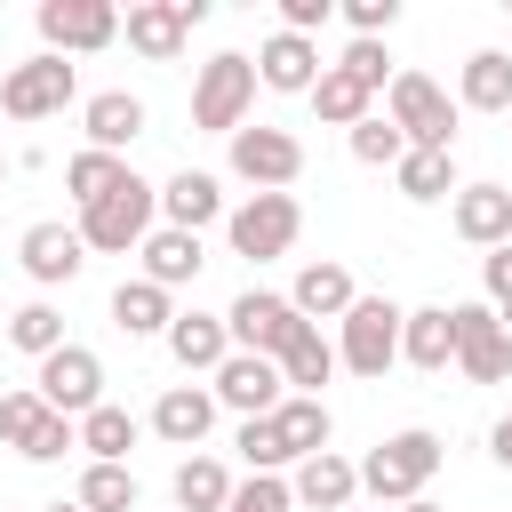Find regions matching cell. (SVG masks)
Instances as JSON below:
<instances>
[{"mask_svg":"<svg viewBox=\"0 0 512 512\" xmlns=\"http://www.w3.org/2000/svg\"><path fill=\"white\" fill-rule=\"evenodd\" d=\"M152 216H160V192L144 184V176H128L120 192H104L96 208H80V248H104V256H128V248H144V232H152Z\"/></svg>","mask_w":512,"mask_h":512,"instance_id":"2","label":"cell"},{"mask_svg":"<svg viewBox=\"0 0 512 512\" xmlns=\"http://www.w3.org/2000/svg\"><path fill=\"white\" fill-rule=\"evenodd\" d=\"M256 80L280 88V96H312V80H320V48L296 40V32H272V40L256 48Z\"/></svg>","mask_w":512,"mask_h":512,"instance_id":"16","label":"cell"},{"mask_svg":"<svg viewBox=\"0 0 512 512\" xmlns=\"http://www.w3.org/2000/svg\"><path fill=\"white\" fill-rule=\"evenodd\" d=\"M352 272L344 264H304L296 272V288H288V304H296V320H344L352 312Z\"/></svg>","mask_w":512,"mask_h":512,"instance_id":"23","label":"cell"},{"mask_svg":"<svg viewBox=\"0 0 512 512\" xmlns=\"http://www.w3.org/2000/svg\"><path fill=\"white\" fill-rule=\"evenodd\" d=\"M160 216H168V232H200V224H216V216H224L216 176H200V168L168 176V184H160Z\"/></svg>","mask_w":512,"mask_h":512,"instance_id":"22","label":"cell"},{"mask_svg":"<svg viewBox=\"0 0 512 512\" xmlns=\"http://www.w3.org/2000/svg\"><path fill=\"white\" fill-rule=\"evenodd\" d=\"M40 416H48V408H40V392H8V400H0V440H8V448H24Z\"/></svg>","mask_w":512,"mask_h":512,"instance_id":"41","label":"cell"},{"mask_svg":"<svg viewBox=\"0 0 512 512\" xmlns=\"http://www.w3.org/2000/svg\"><path fill=\"white\" fill-rule=\"evenodd\" d=\"M40 512H80V504H40Z\"/></svg>","mask_w":512,"mask_h":512,"instance_id":"48","label":"cell"},{"mask_svg":"<svg viewBox=\"0 0 512 512\" xmlns=\"http://www.w3.org/2000/svg\"><path fill=\"white\" fill-rule=\"evenodd\" d=\"M40 40H48V56H96L120 40V8L112 0H40Z\"/></svg>","mask_w":512,"mask_h":512,"instance_id":"9","label":"cell"},{"mask_svg":"<svg viewBox=\"0 0 512 512\" xmlns=\"http://www.w3.org/2000/svg\"><path fill=\"white\" fill-rule=\"evenodd\" d=\"M216 400H224V408H240V416H272V408L288 400L280 360H264V352H232V360L216 368Z\"/></svg>","mask_w":512,"mask_h":512,"instance_id":"13","label":"cell"},{"mask_svg":"<svg viewBox=\"0 0 512 512\" xmlns=\"http://www.w3.org/2000/svg\"><path fill=\"white\" fill-rule=\"evenodd\" d=\"M400 192L408 200H440V192H456V160L448 152H400Z\"/></svg>","mask_w":512,"mask_h":512,"instance_id":"35","label":"cell"},{"mask_svg":"<svg viewBox=\"0 0 512 512\" xmlns=\"http://www.w3.org/2000/svg\"><path fill=\"white\" fill-rule=\"evenodd\" d=\"M224 232H232V256L264 264V256H288V248H296V232H304V208H296L288 192H248V200L224 216Z\"/></svg>","mask_w":512,"mask_h":512,"instance_id":"5","label":"cell"},{"mask_svg":"<svg viewBox=\"0 0 512 512\" xmlns=\"http://www.w3.org/2000/svg\"><path fill=\"white\" fill-rule=\"evenodd\" d=\"M400 152H408V136H400L392 120L368 112V120L352 128V160H360V168H400Z\"/></svg>","mask_w":512,"mask_h":512,"instance_id":"37","label":"cell"},{"mask_svg":"<svg viewBox=\"0 0 512 512\" xmlns=\"http://www.w3.org/2000/svg\"><path fill=\"white\" fill-rule=\"evenodd\" d=\"M400 136H408V152H448L456 144V104L440 96V80H424V72H392V112H384Z\"/></svg>","mask_w":512,"mask_h":512,"instance_id":"4","label":"cell"},{"mask_svg":"<svg viewBox=\"0 0 512 512\" xmlns=\"http://www.w3.org/2000/svg\"><path fill=\"white\" fill-rule=\"evenodd\" d=\"M136 256H144V280H152V288H184V280L208 264V256H200V232H168V224H160V232H144V248H136Z\"/></svg>","mask_w":512,"mask_h":512,"instance_id":"25","label":"cell"},{"mask_svg":"<svg viewBox=\"0 0 512 512\" xmlns=\"http://www.w3.org/2000/svg\"><path fill=\"white\" fill-rule=\"evenodd\" d=\"M72 504H80V512H136V472H128V464H88Z\"/></svg>","mask_w":512,"mask_h":512,"instance_id":"34","label":"cell"},{"mask_svg":"<svg viewBox=\"0 0 512 512\" xmlns=\"http://www.w3.org/2000/svg\"><path fill=\"white\" fill-rule=\"evenodd\" d=\"M328 376H336V344H328L320 328H304V336H296V344L280 352V384H288V392H312V400H320V384H328Z\"/></svg>","mask_w":512,"mask_h":512,"instance_id":"29","label":"cell"},{"mask_svg":"<svg viewBox=\"0 0 512 512\" xmlns=\"http://www.w3.org/2000/svg\"><path fill=\"white\" fill-rule=\"evenodd\" d=\"M344 72H352L360 88H384V48H376V40H352V48H344Z\"/></svg>","mask_w":512,"mask_h":512,"instance_id":"43","label":"cell"},{"mask_svg":"<svg viewBox=\"0 0 512 512\" xmlns=\"http://www.w3.org/2000/svg\"><path fill=\"white\" fill-rule=\"evenodd\" d=\"M232 176H248L256 192H288L304 176V144L288 128H232Z\"/></svg>","mask_w":512,"mask_h":512,"instance_id":"11","label":"cell"},{"mask_svg":"<svg viewBox=\"0 0 512 512\" xmlns=\"http://www.w3.org/2000/svg\"><path fill=\"white\" fill-rule=\"evenodd\" d=\"M368 96H376V88H360L344 64H328V72L312 80V112H320L328 128H360V120H368Z\"/></svg>","mask_w":512,"mask_h":512,"instance_id":"28","label":"cell"},{"mask_svg":"<svg viewBox=\"0 0 512 512\" xmlns=\"http://www.w3.org/2000/svg\"><path fill=\"white\" fill-rule=\"evenodd\" d=\"M176 504H184V512H224V504H232V472H224L216 456H184V464H176Z\"/></svg>","mask_w":512,"mask_h":512,"instance_id":"32","label":"cell"},{"mask_svg":"<svg viewBox=\"0 0 512 512\" xmlns=\"http://www.w3.org/2000/svg\"><path fill=\"white\" fill-rule=\"evenodd\" d=\"M112 320H120L128 336H168L176 304H168V288H152V280H120V288H112Z\"/></svg>","mask_w":512,"mask_h":512,"instance_id":"27","label":"cell"},{"mask_svg":"<svg viewBox=\"0 0 512 512\" xmlns=\"http://www.w3.org/2000/svg\"><path fill=\"white\" fill-rule=\"evenodd\" d=\"M232 448H240V464H248V472H280V464H288V456H280V440H272V424H264V416H248V424H240V440H232Z\"/></svg>","mask_w":512,"mask_h":512,"instance_id":"40","label":"cell"},{"mask_svg":"<svg viewBox=\"0 0 512 512\" xmlns=\"http://www.w3.org/2000/svg\"><path fill=\"white\" fill-rule=\"evenodd\" d=\"M64 448H80V424H72V416H56V408H48V416H40V424H32V440H24V448H16V456H32V464H56V456H64Z\"/></svg>","mask_w":512,"mask_h":512,"instance_id":"39","label":"cell"},{"mask_svg":"<svg viewBox=\"0 0 512 512\" xmlns=\"http://www.w3.org/2000/svg\"><path fill=\"white\" fill-rule=\"evenodd\" d=\"M0 176H8V160H0Z\"/></svg>","mask_w":512,"mask_h":512,"instance_id":"50","label":"cell"},{"mask_svg":"<svg viewBox=\"0 0 512 512\" xmlns=\"http://www.w3.org/2000/svg\"><path fill=\"white\" fill-rule=\"evenodd\" d=\"M248 96H256V64L248 56H208L200 64V80H192V128H208V136H232V128H248Z\"/></svg>","mask_w":512,"mask_h":512,"instance_id":"3","label":"cell"},{"mask_svg":"<svg viewBox=\"0 0 512 512\" xmlns=\"http://www.w3.org/2000/svg\"><path fill=\"white\" fill-rule=\"evenodd\" d=\"M0 336H8V320H0Z\"/></svg>","mask_w":512,"mask_h":512,"instance_id":"49","label":"cell"},{"mask_svg":"<svg viewBox=\"0 0 512 512\" xmlns=\"http://www.w3.org/2000/svg\"><path fill=\"white\" fill-rule=\"evenodd\" d=\"M224 512H296V496H288V480L280 472H248L240 488H232V504Z\"/></svg>","mask_w":512,"mask_h":512,"instance_id":"38","label":"cell"},{"mask_svg":"<svg viewBox=\"0 0 512 512\" xmlns=\"http://www.w3.org/2000/svg\"><path fill=\"white\" fill-rule=\"evenodd\" d=\"M504 8H512V0H504Z\"/></svg>","mask_w":512,"mask_h":512,"instance_id":"51","label":"cell"},{"mask_svg":"<svg viewBox=\"0 0 512 512\" xmlns=\"http://www.w3.org/2000/svg\"><path fill=\"white\" fill-rule=\"evenodd\" d=\"M120 24H128V48H136V56H152V64H176V48H184V32H192L176 0H136Z\"/></svg>","mask_w":512,"mask_h":512,"instance_id":"19","label":"cell"},{"mask_svg":"<svg viewBox=\"0 0 512 512\" xmlns=\"http://www.w3.org/2000/svg\"><path fill=\"white\" fill-rule=\"evenodd\" d=\"M80 448H88L96 464H120V456L136 448V416H128V408H112V400H104V408H88V416H80Z\"/></svg>","mask_w":512,"mask_h":512,"instance_id":"33","label":"cell"},{"mask_svg":"<svg viewBox=\"0 0 512 512\" xmlns=\"http://www.w3.org/2000/svg\"><path fill=\"white\" fill-rule=\"evenodd\" d=\"M448 312H456V368L472 384H504L512 376V344H504L496 312L488 304H448Z\"/></svg>","mask_w":512,"mask_h":512,"instance_id":"12","label":"cell"},{"mask_svg":"<svg viewBox=\"0 0 512 512\" xmlns=\"http://www.w3.org/2000/svg\"><path fill=\"white\" fill-rule=\"evenodd\" d=\"M464 104H472V112H512V56L472 48V56H464Z\"/></svg>","mask_w":512,"mask_h":512,"instance_id":"30","label":"cell"},{"mask_svg":"<svg viewBox=\"0 0 512 512\" xmlns=\"http://www.w3.org/2000/svg\"><path fill=\"white\" fill-rule=\"evenodd\" d=\"M128 176H136V168H128L120 152H72V160H64V184H72V200H80V208H96L104 192H120Z\"/></svg>","mask_w":512,"mask_h":512,"instance_id":"31","label":"cell"},{"mask_svg":"<svg viewBox=\"0 0 512 512\" xmlns=\"http://www.w3.org/2000/svg\"><path fill=\"white\" fill-rule=\"evenodd\" d=\"M496 328H504V344H512V312H496Z\"/></svg>","mask_w":512,"mask_h":512,"instance_id":"46","label":"cell"},{"mask_svg":"<svg viewBox=\"0 0 512 512\" xmlns=\"http://www.w3.org/2000/svg\"><path fill=\"white\" fill-rule=\"evenodd\" d=\"M16 256H24V272H32L40 288H56V280H72V272H80V256H88V248H80V232H72V224H32V232L16 240Z\"/></svg>","mask_w":512,"mask_h":512,"instance_id":"20","label":"cell"},{"mask_svg":"<svg viewBox=\"0 0 512 512\" xmlns=\"http://www.w3.org/2000/svg\"><path fill=\"white\" fill-rule=\"evenodd\" d=\"M400 512H440V504H424V496H416V504H400Z\"/></svg>","mask_w":512,"mask_h":512,"instance_id":"47","label":"cell"},{"mask_svg":"<svg viewBox=\"0 0 512 512\" xmlns=\"http://www.w3.org/2000/svg\"><path fill=\"white\" fill-rule=\"evenodd\" d=\"M488 456H496V464H504V472H512V416H504V424H496V432H488Z\"/></svg>","mask_w":512,"mask_h":512,"instance_id":"45","label":"cell"},{"mask_svg":"<svg viewBox=\"0 0 512 512\" xmlns=\"http://www.w3.org/2000/svg\"><path fill=\"white\" fill-rule=\"evenodd\" d=\"M336 360H344L352 376H384V368L400 360V304H392V296H352Z\"/></svg>","mask_w":512,"mask_h":512,"instance_id":"6","label":"cell"},{"mask_svg":"<svg viewBox=\"0 0 512 512\" xmlns=\"http://www.w3.org/2000/svg\"><path fill=\"white\" fill-rule=\"evenodd\" d=\"M208 424H216V392H200V384H168L160 408H152V432H160L168 448H200Z\"/></svg>","mask_w":512,"mask_h":512,"instance_id":"17","label":"cell"},{"mask_svg":"<svg viewBox=\"0 0 512 512\" xmlns=\"http://www.w3.org/2000/svg\"><path fill=\"white\" fill-rule=\"evenodd\" d=\"M288 496H296L304 512H352V496H360V464H344L336 448H320V456H304V464H296Z\"/></svg>","mask_w":512,"mask_h":512,"instance_id":"14","label":"cell"},{"mask_svg":"<svg viewBox=\"0 0 512 512\" xmlns=\"http://www.w3.org/2000/svg\"><path fill=\"white\" fill-rule=\"evenodd\" d=\"M488 296L512 312V240H504V248H488Z\"/></svg>","mask_w":512,"mask_h":512,"instance_id":"44","label":"cell"},{"mask_svg":"<svg viewBox=\"0 0 512 512\" xmlns=\"http://www.w3.org/2000/svg\"><path fill=\"white\" fill-rule=\"evenodd\" d=\"M304 328H312V320H296V304H288V296H264V288L232 296V312H224L232 352H264V360H280V352H288Z\"/></svg>","mask_w":512,"mask_h":512,"instance_id":"7","label":"cell"},{"mask_svg":"<svg viewBox=\"0 0 512 512\" xmlns=\"http://www.w3.org/2000/svg\"><path fill=\"white\" fill-rule=\"evenodd\" d=\"M72 88H80V80H72V64L40 48V56H24V64L0 80V112H8V120H48V112H64V104H72Z\"/></svg>","mask_w":512,"mask_h":512,"instance_id":"10","label":"cell"},{"mask_svg":"<svg viewBox=\"0 0 512 512\" xmlns=\"http://www.w3.org/2000/svg\"><path fill=\"white\" fill-rule=\"evenodd\" d=\"M456 232L472 248H504L512 240V192L504 184H464L456 192Z\"/></svg>","mask_w":512,"mask_h":512,"instance_id":"21","label":"cell"},{"mask_svg":"<svg viewBox=\"0 0 512 512\" xmlns=\"http://www.w3.org/2000/svg\"><path fill=\"white\" fill-rule=\"evenodd\" d=\"M88 152H120V144H136L144 136V104L128 96V88H104V96H88Z\"/></svg>","mask_w":512,"mask_h":512,"instance_id":"24","label":"cell"},{"mask_svg":"<svg viewBox=\"0 0 512 512\" xmlns=\"http://www.w3.org/2000/svg\"><path fill=\"white\" fill-rule=\"evenodd\" d=\"M40 408H56V416H88V408H104V360L88 352V344H56L48 360H40Z\"/></svg>","mask_w":512,"mask_h":512,"instance_id":"8","label":"cell"},{"mask_svg":"<svg viewBox=\"0 0 512 512\" xmlns=\"http://www.w3.org/2000/svg\"><path fill=\"white\" fill-rule=\"evenodd\" d=\"M168 352H176L184 368H224V360H232V336H224L216 312H176V320H168Z\"/></svg>","mask_w":512,"mask_h":512,"instance_id":"26","label":"cell"},{"mask_svg":"<svg viewBox=\"0 0 512 512\" xmlns=\"http://www.w3.org/2000/svg\"><path fill=\"white\" fill-rule=\"evenodd\" d=\"M8 344L32 352V360H48V352L64 344V312H56V304H24V312H8Z\"/></svg>","mask_w":512,"mask_h":512,"instance_id":"36","label":"cell"},{"mask_svg":"<svg viewBox=\"0 0 512 512\" xmlns=\"http://www.w3.org/2000/svg\"><path fill=\"white\" fill-rule=\"evenodd\" d=\"M432 472H440V432L408 424V432H392V440H376V448H368L360 488H368V496H384V504H416Z\"/></svg>","mask_w":512,"mask_h":512,"instance_id":"1","label":"cell"},{"mask_svg":"<svg viewBox=\"0 0 512 512\" xmlns=\"http://www.w3.org/2000/svg\"><path fill=\"white\" fill-rule=\"evenodd\" d=\"M344 16H352V32H360V40H376V32H392V24H400V0H344Z\"/></svg>","mask_w":512,"mask_h":512,"instance_id":"42","label":"cell"},{"mask_svg":"<svg viewBox=\"0 0 512 512\" xmlns=\"http://www.w3.org/2000/svg\"><path fill=\"white\" fill-rule=\"evenodd\" d=\"M264 424H272V440H280V456H288V464H304V456H320V448H328V400H312V392H288Z\"/></svg>","mask_w":512,"mask_h":512,"instance_id":"18","label":"cell"},{"mask_svg":"<svg viewBox=\"0 0 512 512\" xmlns=\"http://www.w3.org/2000/svg\"><path fill=\"white\" fill-rule=\"evenodd\" d=\"M400 360H408V368H424V376H440V368L456 360V312H448V304L400 312Z\"/></svg>","mask_w":512,"mask_h":512,"instance_id":"15","label":"cell"}]
</instances>
